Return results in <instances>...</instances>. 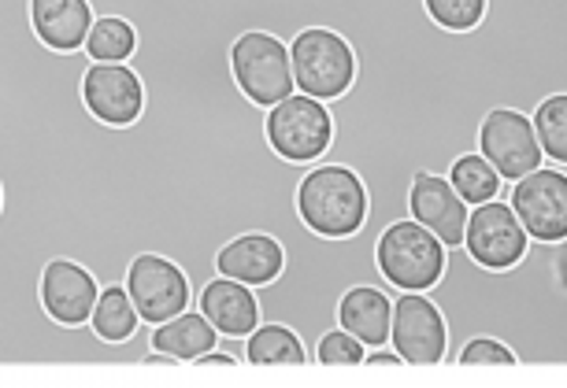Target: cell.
I'll use <instances>...</instances> for the list:
<instances>
[{
    "mask_svg": "<svg viewBox=\"0 0 567 388\" xmlns=\"http://www.w3.org/2000/svg\"><path fill=\"white\" fill-rule=\"evenodd\" d=\"M390 344L401 352L404 366H445L449 326L442 307L426 293H398Z\"/></svg>",
    "mask_w": 567,
    "mask_h": 388,
    "instance_id": "30bf717a",
    "label": "cell"
},
{
    "mask_svg": "<svg viewBox=\"0 0 567 388\" xmlns=\"http://www.w3.org/2000/svg\"><path fill=\"white\" fill-rule=\"evenodd\" d=\"M449 181H453L456 192L471 203V208H475V203H486V200H497L501 189H505V178L497 175V167L489 164L483 153L460 156L453 170H449Z\"/></svg>",
    "mask_w": 567,
    "mask_h": 388,
    "instance_id": "44dd1931",
    "label": "cell"
},
{
    "mask_svg": "<svg viewBox=\"0 0 567 388\" xmlns=\"http://www.w3.org/2000/svg\"><path fill=\"white\" fill-rule=\"evenodd\" d=\"M219 344V329L212 326L200 307H186L182 315L159 322L153 329V348L171 352L178 363H194L197 355L212 352Z\"/></svg>",
    "mask_w": 567,
    "mask_h": 388,
    "instance_id": "d6986e66",
    "label": "cell"
},
{
    "mask_svg": "<svg viewBox=\"0 0 567 388\" xmlns=\"http://www.w3.org/2000/svg\"><path fill=\"white\" fill-rule=\"evenodd\" d=\"M30 19L49 49L74 52L85 45L97 15H93L90 0H30Z\"/></svg>",
    "mask_w": 567,
    "mask_h": 388,
    "instance_id": "ac0fdd59",
    "label": "cell"
},
{
    "mask_svg": "<svg viewBox=\"0 0 567 388\" xmlns=\"http://www.w3.org/2000/svg\"><path fill=\"white\" fill-rule=\"evenodd\" d=\"M101 282L74 259H52L41 274V304L63 326H85L97 307Z\"/></svg>",
    "mask_w": 567,
    "mask_h": 388,
    "instance_id": "5bb4252c",
    "label": "cell"
},
{
    "mask_svg": "<svg viewBox=\"0 0 567 388\" xmlns=\"http://www.w3.org/2000/svg\"><path fill=\"white\" fill-rule=\"evenodd\" d=\"M93 329L101 333V337L109 340H126L131 333L142 326V315H137L131 293H126V285H109L101 289L97 296V307H93Z\"/></svg>",
    "mask_w": 567,
    "mask_h": 388,
    "instance_id": "603a6c76",
    "label": "cell"
},
{
    "mask_svg": "<svg viewBox=\"0 0 567 388\" xmlns=\"http://www.w3.org/2000/svg\"><path fill=\"white\" fill-rule=\"evenodd\" d=\"M456 366H519L516 352L497 337H475L467 340L456 355Z\"/></svg>",
    "mask_w": 567,
    "mask_h": 388,
    "instance_id": "4316f807",
    "label": "cell"
},
{
    "mask_svg": "<svg viewBox=\"0 0 567 388\" xmlns=\"http://www.w3.org/2000/svg\"><path fill=\"white\" fill-rule=\"evenodd\" d=\"M230 67H234V78L241 85V93L249 96L252 104L267 107V112H271L278 101H286L290 93H297L290 45H286L282 38L267 34V30H249V34H241L234 41Z\"/></svg>",
    "mask_w": 567,
    "mask_h": 388,
    "instance_id": "5b68a950",
    "label": "cell"
},
{
    "mask_svg": "<svg viewBox=\"0 0 567 388\" xmlns=\"http://www.w3.org/2000/svg\"><path fill=\"white\" fill-rule=\"evenodd\" d=\"M85 107L109 126H131L142 118L145 85L131 63H93L82 82Z\"/></svg>",
    "mask_w": 567,
    "mask_h": 388,
    "instance_id": "7c38bea8",
    "label": "cell"
},
{
    "mask_svg": "<svg viewBox=\"0 0 567 388\" xmlns=\"http://www.w3.org/2000/svg\"><path fill=\"white\" fill-rule=\"evenodd\" d=\"M527 244H530V233H527V226L519 222V214L512 211L508 200L497 197V200H486L471 208L464 248L475 263L505 271V266H516L519 259L527 255Z\"/></svg>",
    "mask_w": 567,
    "mask_h": 388,
    "instance_id": "8fae6325",
    "label": "cell"
},
{
    "mask_svg": "<svg viewBox=\"0 0 567 388\" xmlns=\"http://www.w3.org/2000/svg\"><path fill=\"white\" fill-rule=\"evenodd\" d=\"M297 208H301V219L316 233L346 241V237L363 230L371 200L368 186H363V178L352 167L316 164L305 175L301 189H297Z\"/></svg>",
    "mask_w": 567,
    "mask_h": 388,
    "instance_id": "7a4b0ae2",
    "label": "cell"
},
{
    "mask_svg": "<svg viewBox=\"0 0 567 388\" xmlns=\"http://www.w3.org/2000/svg\"><path fill=\"white\" fill-rule=\"evenodd\" d=\"M478 153L497 167L505 181H519L530 170L545 167V153L538 141V129L527 112L516 107H494L478 129Z\"/></svg>",
    "mask_w": 567,
    "mask_h": 388,
    "instance_id": "ba28073f",
    "label": "cell"
},
{
    "mask_svg": "<svg viewBox=\"0 0 567 388\" xmlns=\"http://www.w3.org/2000/svg\"><path fill=\"white\" fill-rule=\"evenodd\" d=\"M126 293H131L137 315L153 322V326L182 315L186 307H194V289H189L186 271H182L175 259L159 252H142L134 259L131 274H126Z\"/></svg>",
    "mask_w": 567,
    "mask_h": 388,
    "instance_id": "9c48e42d",
    "label": "cell"
},
{
    "mask_svg": "<svg viewBox=\"0 0 567 388\" xmlns=\"http://www.w3.org/2000/svg\"><path fill=\"white\" fill-rule=\"evenodd\" d=\"M0 208H4V189H0Z\"/></svg>",
    "mask_w": 567,
    "mask_h": 388,
    "instance_id": "4dcf8cb0",
    "label": "cell"
},
{
    "mask_svg": "<svg viewBox=\"0 0 567 388\" xmlns=\"http://www.w3.org/2000/svg\"><path fill=\"white\" fill-rule=\"evenodd\" d=\"M142 366H178V359H175V355H171V352L153 348V352H148L145 359H142Z\"/></svg>",
    "mask_w": 567,
    "mask_h": 388,
    "instance_id": "f546056e",
    "label": "cell"
},
{
    "mask_svg": "<svg viewBox=\"0 0 567 388\" xmlns=\"http://www.w3.org/2000/svg\"><path fill=\"white\" fill-rule=\"evenodd\" d=\"M363 359H368V344L341 326L323 333L316 352V366H363Z\"/></svg>",
    "mask_w": 567,
    "mask_h": 388,
    "instance_id": "484cf974",
    "label": "cell"
},
{
    "mask_svg": "<svg viewBox=\"0 0 567 388\" xmlns=\"http://www.w3.org/2000/svg\"><path fill=\"white\" fill-rule=\"evenodd\" d=\"M194 307L205 311L212 326L219 333H227V337H249V333L260 326V300H256V289L245 282H234L227 274L208 282Z\"/></svg>",
    "mask_w": 567,
    "mask_h": 388,
    "instance_id": "2e32d148",
    "label": "cell"
},
{
    "mask_svg": "<svg viewBox=\"0 0 567 388\" xmlns=\"http://www.w3.org/2000/svg\"><path fill=\"white\" fill-rule=\"evenodd\" d=\"M286 271V248L271 233H241L219 252V274L252 289L271 285Z\"/></svg>",
    "mask_w": 567,
    "mask_h": 388,
    "instance_id": "9a60e30c",
    "label": "cell"
},
{
    "mask_svg": "<svg viewBox=\"0 0 567 388\" xmlns=\"http://www.w3.org/2000/svg\"><path fill=\"white\" fill-rule=\"evenodd\" d=\"M293 82L297 93H308L316 101H338L357 82V52L341 34L323 27H312L290 41Z\"/></svg>",
    "mask_w": 567,
    "mask_h": 388,
    "instance_id": "277c9868",
    "label": "cell"
},
{
    "mask_svg": "<svg viewBox=\"0 0 567 388\" xmlns=\"http://www.w3.org/2000/svg\"><path fill=\"white\" fill-rule=\"evenodd\" d=\"M530 118L534 129H538L545 164L567 170V93H553L549 101L538 104V112Z\"/></svg>",
    "mask_w": 567,
    "mask_h": 388,
    "instance_id": "cb8c5ba5",
    "label": "cell"
},
{
    "mask_svg": "<svg viewBox=\"0 0 567 388\" xmlns=\"http://www.w3.org/2000/svg\"><path fill=\"white\" fill-rule=\"evenodd\" d=\"M449 326L445 366L467 340L497 337L519 366H567V237L534 241L516 266L494 271L464 244L445 252V274L426 289Z\"/></svg>",
    "mask_w": 567,
    "mask_h": 388,
    "instance_id": "6da1fadb",
    "label": "cell"
},
{
    "mask_svg": "<svg viewBox=\"0 0 567 388\" xmlns=\"http://www.w3.org/2000/svg\"><path fill=\"white\" fill-rule=\"evenodd\" d=\"M267 137L275 153L293 164H319L334 141V118L327 101H316L308 93H290L267 112Z\"/></svg>",
    "mask_w": 567,
    "mask_h": 388,
    "instance_id": "8992f818",
    "label": "cell"
},
{
    "mask_svg": "<svg viewBox=\"0 0 567 388\" xmlns=\"http://www.w3.org/2000/svg\"><path fill=\"white\" fill-rule=\"evenodd\" d=\"M249 366H308L305 340L282 322H260L249 333Z\"/></svg>",
    "mask_w": 567,
    "mask_h": 388,
    "instance_id": "ffe728a7",
    "label": "cell"
},
{
    "mask_svg": "<svg viewBox=\"0 0 567 388\" xmlns=\"http://www.w3.org/2000/svg\"><path fill=\"white\" fill-rule=\"evenodd\" d=\"M409 208H412V219L423 222L426 230L442 237L445 248L464 244L471 203L460 197L456 186L445 175L420 170V175L412 178V189H409Z\"/></svg>",
    "mask_w": 567,
    "mask_h": 388,
    "instance_id": "4fadbf2b",
    "label": "cell"
},
{
    "mask_svg": "<svg viewBox=\"0 0 567 388\" xmlns=\"http://www.w3.org/2000/svg\"><path fill=\"white\" fill-rule=\"evenodd\" d=\"M82 49L97 63H126L137 49V30L120 15H97Z\"/></svg>",
    "mask_w": 567,
    "mask_h": 388,
    "instance_id": "7402d4cb",
    "label": "cell"
},
{
    "mask_svg": "<svg viewBox=\"0 0 567 388\" xmlns=\"http://www.w3.org/2000/svg\"><path fill=\"white\" fill-rule=\"evenodd\" d=\"M445 241L423 222L401 219L379 237V266L401 293H426L445 274Z\"/></svg>",
    "mask_w": 567,
    "mask_h": 388,
    "instance_id": "3957f363",
    "label": "cell"
},
{
    "mask_svg": "<svg viewBox=\"0 0 567 388\" xmlns=\"http://www.w3.org/2000/svg\"><path fill=\"white\" fill-rule=\"evenodd\" d=\"M338 322L368 348H382L390 344L393 329V296L382 293L379 285H352L338 304Z\"/></svg>",
    "mask_w": 567,
    "mask_h": 388,
    "instance_id": "e0dca14e",
    "label": "cell"
},
{
    "mask_svg": "<svg viewBox=\"0 0 567 388\" xmlns=\"http://www.w3.org/2000/svg\"><path fill=\"white\" fill-rule=\"evenodd\" d=\"M194 366H238V359H234L230 352H223V348H212L205 355H197Z\"/></svg>",
    "mask_w": 567,
    "mask_h": 388,
    "instance_id": "f1b7e54d",
    "label": "cell"
},
{
    "mask_svg": "<svg viewBox=\"0 0 567 388\" xmlns=\"http://www.w3.org/2000/svg\"><path fill=\"white\" fill-rule=\"evenodd\" d=\"M426 12H431L445 30H475L489 12V0H426Z\"/></svg>",
    "mask_w": 567,
    "mask_h": 388,
    "instance_id": "d4e9b609",
    "label": "cell"
},
{
    "mask_svg": "<svg viewBox=\"0 0 567 388\" xmlns=\"http://www.w3.org/2000/svg\"><path fill=\"white\" fill-rule=\"evenodd\" d=\"M363 366H404V359H401V352L393 348H386V344H382V348H368V359H363Z\"/></svg>",
    "mask_w": 567,
    "mask_h": 388,
    "instance_id": "83f0119b",
    "label": "cell"
},
{
    "mask_svg": "<svg viewBox=\"0 0 567 388\" xmlns=\"http://www.w3.org/2000/svg\"><path fill=\"white\" fill-rule=\"evenodd\" d=\"M501 200L512 203V211L519 214L534 241H564L567 237V175L560 167L545 164L519 181H505Z\"/></svg>",
    "mask_w": 567,
    "mask_h": 388,
    "instance_id": "52a82bcc",
    "label": "cell"
}]
</instances>
